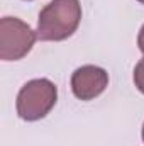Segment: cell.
Listing matches in <instances>:
<instances>
[{
  "instance_id": "ba28073f",
  "label": "cell",
  "mask_w": 144,
  "mask_h": 146,
  "mask_svg": "<svg viewBox=\"0 0 144 146\" xmlns=\"http://www.w3.org/2000/svg\"><path fill=\"white\" fill-rule=\"evenodd\" d=\"M137 2H141V3H144V0H137Z\"/></svg>"
},
{
  "instance_id": "7a4b0ae2",
  "label": "cell",
  "mask_w": 144,
  "mask_h": 146,
  "mask_svg": "<svg viewBox=\"0 0 144 146\" xmlns=\"http://www.w3.org/2000/svg\"><path fill=\"white\" fill-rule=\"evenodd\" d=\"M58 100V88L48 78H34L24 83L17 94L15 109L22 121L34 122L44 119Z\"/></svg>"
},
{
  "instance_id": "6da1fadb",
  "label": "cell",
  "mask_w": 144,
  "mask_h": 146,
  "mask_svg": "<svg viewBox=\"0 0 144 146\" xmlns=\"http://www.w3.org/2000/svg\"><path fill=\"white\" fill-rule=\"evenodd\" d=\"M81 22L80 0H51L39 12L37 39L41 41H65L71 37Z\"/></svg>"
},
{
  "instance_id": "5b68a950",
  "label": "cell",
  "mask_w": 144,
  "mask_h": 146,
  "mask_svg": "<svg viewBox=\"0 0 144 146\" xmlns=\"http://www.w3.org/2000/svg\"><path fill=\"white\" fill-rule=\"evenodd\" d=\"M132 78H134V85H136V88H137L141 94H144V58L143 60H139V63L136 65Z\"/></svg>"
},
{
  "instance_id": "9c48e42d",
  "label": "cell",
  "mask_w": 144,
  "mask_h": 146,
  "mask_svg": "<svg viewBox=\"0 0 144 146\" xmlns=\"http://www.w3.org/2000/svg\"><path fill=\"white\" fill-rule=\"evenodd\" d=\"M27 2H29V0H27Z\"/></svg>"
},
{
  "instance_id": "277c9868",
  "label": "cell",
  "mask_w": 144,
  "mask_h": 146,
  "mask_svg": "<svg viewBox=\"0 0 144 146\" xmlns=\"http://www.w3.org/2000/svg\"><path fill=\"white\" fill-rule=\"evenodd\" d=\"M108 87V73L97 65H83L71 75L73 95L80 100H93Z\"/></svg>"
},
{
  "instance_id": "3957f363",
  "label": "cell",
  "mask_w": 144,
  "mask_h": 146,
  "mask_svg": "<svg viewBox=\"0 0 144 146\" xmlns=\"http://www.w3.org/2000/svg\"><path fill=\"white\" fill-rule=\"evenodd\" d=\"M37 39V33L19 17L0 19V60L17 61L27 56Z\"/></svg>"
},
{
  "instance_id": "8992f818",
  "label": "cell",
  "mask_w": 144,
  "mask_h": 146,
  "mask_svg": "<svg viewBox=\"0 0 144 146\" xmlns=\"http://www.w3.org/2000/svg\"><path fill=\"white\" fill-rule=\"evenodd\" d=\"M137 48L141 49V53L144 54V24L141 27V31H139V34H137Z\"/></svg>"
},
{
  "instance_id": "52a82bcc",
  "label": "cell",
  "mask_w": 144,
  "mask_h": 146,
  "mask_svg": "<svg viewBox=\"0 0 144 146\" xmlns=\"http://www.w3.org/2000/svg\"><path fill=\"white\" fill-rule=\"evenodd\" d=\"M141 136H143V143H144V124H143V131H141Z\"/></svg>"
}]
</instances>
